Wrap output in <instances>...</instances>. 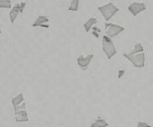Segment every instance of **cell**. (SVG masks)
Segmentation results:
<instances>
[{
	"instance_id": "6da1fadb",
	"label": "cell",
	"mask_w": 153,
	"mask_h": 127,
	"mask_svg": "<svg viewBox=\"0 0 153 127\" xmlns=\"http://www.w3.org/2000/svg\"><path fill=\"white\" fill-rule=\"evenodd\" d=\"M98 11L102 14L103 18L105 19V21L109 22L111 19L120 11V9H119V7H117L113 2H109L105 5L99 6Z\"/></svg>"
},
{
	"instance_id": "7a4b0ae2",
	"label": "cell",
	"mask_w": 153,
	"mask_h": 127,
	"mask_svg": "<svg viewBox=\"0 0 153 127\" xmlns=\"http://www.w3.org/2000/svg\"><path fill=\"white\" fill-rule=\"evenodd\" d=\"M102 48L105 55L108 59H112V58L117 54V49L116 47L114 44L112 38L105 35L103 37V42H102Z\"/></svg>"
},
{
	"instance_id": "3957f363",
	"label": "cell",
	"mask_w": 153,
	"mask_h": 127,
	"mask_svg": "<svg viewBox=\"0 0 153 127\" xmlns=\"http://www.w3.org/2000/svg\"><path fill=\"white\" fill-rule=\"evenodd\" d=\"M123 57H126L128 61H131V64L136 68H143L145 66V53H137V54H131V53H123Z\"/></svg>"
},
{
	"instance_id": "277c9868",
	"label": "cell",
	"mask_w": 153,
	"mask_h": 127,
	"mask_svg": "<svg viewBox=\"0 0 153 127\" xmlns=\"http://www.w3.org/2000/svg\"><path fill=\"white\" fill-rule=\"evenodd\" d=\"M105 28H106V35L110 37L111 38H114L123 32V31L126 30L125 27L117 24H111V23H106L105 24Z\"/></svg>"
},
{
	"instance_id": "5b68a950",
	"label": "cell",
	"mask_w": 153,
	"mask_h": 127,
	"mask_svg": "<svg viewBox=\"0 0 153 127\" xmlns=\"http://www.w3.org/2000/svg\"><path fill=\"white\" fill-rule=\"evenodd\" d=\"M93 57H94V54H92V53L88 54V55H86V56L80 55V56L78 57L77 60H76L77 61V65L79 66V68L81 70L85 71V70L88 69V67H89V65L91 63V61H92Z\"/></svg>"
},
{
	"instance_id": "8992f818",
	"label": "cell",
	"mask_w": 153,
	"mask_h": 127,
	"mask_svg": "<svg viewBox=\"0 0 153 127\" xmlns=\"http://www.w3.org/2000/svg\"><path fill=\"white\" fill-rule=\"evenodd\" d=\"M145 9H146V5H145V3H143V2H132L128 7V10L131 12V14L132 16H134V17L139 15L141 12L144 11Z\"/></svg>"
},
{
	"instance_id": "52a82bcc",
	"label": "cell",
	"mask_w": 153,
	"mask_h": 127,
	"mask_svg": "<svg viewBox=\"0 0 153 127\" xmlns=\"http://www.w3.org/2000/svg\"><path fill=\"white\" fill-rule=\"evenodd\" d=\"M50 19H48L47 16H44V15H40L38 16V18L36 19V21L33 23V27H42V28H45V29H48L50 28Z\"/></svg>"
},
{
	"instance_id": "ba28073f",
	"label": "cell",
	"mask_w": 153,
	"mask_h": 127,
	"mask_svg": "<svg viewBox=\"0 0 153 127\" xmlns=\"http://www.w3.org/2000/svg\"><path fill=\"white\" fill-rule=\"evenodd\" d=\"M20 13V3H17V4H15V6H13V8H11V11L9 13V19H10L11 24H14Z\"/></svg>"
},
{
	"instance_id": "9c48e42d",
	"label": "cell",
	"mask_w": 153,
	"mask_h": 127,
	"mask_svg": "<svg viewBox=\"0 0 153 127\" xmlns=\"http://www.w3.org/2000/svg\"><path fill=\"white\" fill-rule=\"evenodd\" d=\"M15 121L16 122H28L29 116L27 110H22L17 113H15Z\"/></svg>"
},
{
	"instance_id": "30bf717a",
	"label": "cell",
	"mask_w": 153,
	"mask_h": 127,
	"mask_svg": "<svg viewBox=\"0 0 153 127\" xmlns=\"http://www.w3.org/2000/svg\"><path fill=\"white\" fill-rule=\"evenodd\" d=\"M97 23V19L96 18H89L88 20L84 23V25H83V27H84V30H85L86 32H89V31L91 30V29L93 28V26L95 25Z\"/></svg>"
},
{
	"instance_id": "8fae6325",
	"label": "cell",
	"mask_w": 153,
	"mask_h": 127,
	"mask_svg": "<svg viewBox=\"0 0 153 127\" xmlns=\"http://www.w3.org/2000/svg\"><path fill=\"white\" fill-rule=\"evenodd\" d=\"M11 103H12V105H13V107L22 105V103H24V95H23V93L18 94L17 96L13 97L12 100H11Z\"/></svg>"
},
{
	"instance_id": "7c38bea8",
	"label": "cell",
	"mask_w": 153,
	"mask_h": 127,
	"mask_svg": "<svg viewBox=\"0 0 153 127\" xmlns=\"http://www.w3.org/2000/svg\"><path fill=\"white\" fill-rule=\"evenodd\" d=\"M109 123L103 118H98L94 121L92 124L90 125V127H108Z\"/></svg>"
},
{
	"instance_id": "4fadbf2b",
	"label": "cell",
	"mask_w": 153,
	"mask_h": 127,
	"mask_svg": "<svg viewBox=\"0 0 153 127\" xmlns=\"http://www.w3.org/2000/svg\"><path fill=\"white\" fill-rule=\"evenodd\" d=\"M141 52H144V47H143L141 42H137V44H134V47H133V49L129 53L137 54V53H141Z\"/></svg>"
},
{
	"instance_id": "5bb4252c",
	"label": "cell",
	"mask_w": 153,
	"mask_h": 127,
	"mask_svg": "<svg viewBox=\"0 0 153 127\" xmlns=\"http://www.w3.org/2000/svg\"><path fill=\"white\" fill-rule=\"evenodd\" d=\"M79 2L80 0H71L70 5L68 7V11H72V12H76L79 9Z\"/></svg>"
},
{
	"instance_id": "9a60e30c",
	"label": "cell",
	"mask_w": 153,
	"mask_h": 127,
	"mask_svg": "<svg viewBox=\"0 0 153 127\" xmlns=\"http://www.w3.org/2000/svg\"><path fill=\"white\" fill-rule=\"evenodd\" d=\"M11 0H0V8L1 9H10L13 8Z\"/></svg>"
},
{
	"instance_id": "2e32d148",
	"label": "cell",
	"mask_w": 153,
	"mask_h": 127,
	"mask_svg": "<svg viewBox=\"0 0 153 127\" xmlns=\"http://www.w3.org/2000/svg\"><path fill=\"white\" fill-rule=\"evenodd\" d=\"M22 110H26V103L25 102L22 103L20 106H14V112L17 113L19 111H22Z\"/></svg>"
},
{
	"instance_id": "e0dca14e",
	"label": "cell",
	"mask_w": 153,
	"mask_h": 127,
	"mask_svg": "<svg viewBox=\"0 0 153 127\" xmlns=\"http://www.w3.org/2000/svg\"><path fill=\"white\" fill-rule=\"evenodd\" d=\"M136 127H152V126L150 124H148L147 122L139 121V122H137V124H136Z\"/></svg>"
},
{
	"instance_id": "ac0fdd59",
	"label": "cell",
	"mask_w": 153,
	"mask_h": 127,
	"mask_svg": "<svg viewBox=\"0 0 153 127\" xmlns=\"http://www.w3.org/2000/svg\"><path fill=\"white\" fill-rule=\"evenodd\" d=\"M25 7H26V2H21L20 3V11H21V13H23Z\"/></svg>"
},
{
	"instance_id": "d6986e66",
	"label": "cell",
	"mask_w": 153,
	"mask_h": 127,
	"mask_svg": "<svg viewBox=\"0 0 153 127\" xmlns=\"http://www.w3.org/2000/svg\"><path fill=\"white\" fill-rule=\"evenodd\" d=\"M126 73V71L125 70H120L119 71V75H118V77H119V79H120V78H122L123 76V74H125Z\"/></svg>"
},
{
	"instance_id": "ffe728a7",
	"label": "cell",
	"mask_w": 153,
	"mask_h": 127,
	"mask_svg": "<svg viewBox=\"0 0 153 127\" xmlns=\"http://www.w3.org/2000/svg\"><path fill=\"white\" fill-rule=\"evenodd\" d=\"M93 35H95L96 38H98V37H99V35H98V34H96V32H93Z\"/></svg>"
},
{
	"instance_id": "44dd1931",
	"label": "cell",
	"mask_w": 153,
	"mask_h": 127,
	"mask_svg": "<svg viewBox=\"0 0 153 127\" xmlns=\"http://www.w3.org/2000/svg\"><path fill=\"white\" fill-rule=\"evenodd\" d=\"M94 29V31H97V32H100V30H99V29L98 28H93Z\"/></svg>"
},
{
	"instance_id": "7402d4cb",
	"label": "cell",
	"mask_w": 153,
	"mask_h": 127,
	"mask_svg": "<svg viewBox=\"0 0 153 127\" xmlns=\"http://www.w3.org/2000/svg\"><path fill=\"white\" fill-rule=\"evenodd\" d=\"M152 82H153V79H152Z\"/></svg>"
}]
</instances>
